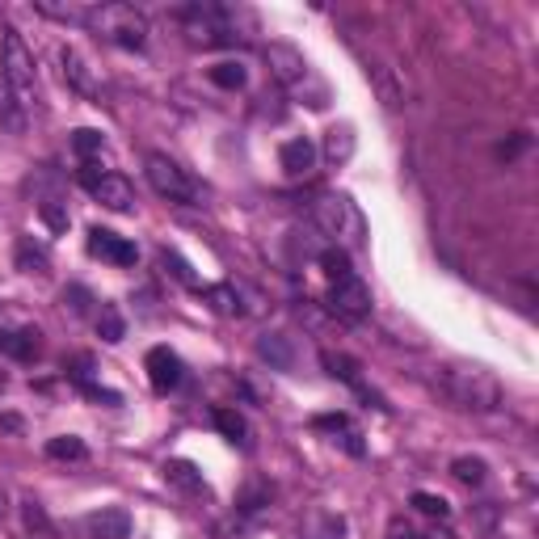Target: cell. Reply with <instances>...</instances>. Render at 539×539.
Instances as JSON below:
<instances>
[{
  "instance_id": "1",
  "label": "cell",
  "mask_w": 539,
  "mask_h": 539,
  "mask_svg": "<svg viewBox=\"0 0 539 539\" xmlns=\"http://www.w3.org/2000/svg\"><path fill=\"white\" fill-rule=\"evenodd\" d=\"M430 384L438 388L443 401H451L455 409H468V413H493L502 405V384L493 379V371L476 367V363H438Z\"/></svg>"
},
{
  "instance_id": "2",
  "label": "cell",
  "mask_w": 539,
  "mask_h": 539,
  "mask_svg": "<svg viewBox=\"0 0 539 539\" xmlns=\"http://www.w3.org/2000/svg\"><path fill=\"white\" fill-rule=\"evenodd\" d=\"M266 64H270V76L291 97H304L312 110L329 106V89H325V81H316V72H312V64L304 59V51H295L291 43H270L266 47Z\"/></svg>"
},
{
  "instance_id": "3",
  "label": "cell",
  "mask_w": 539,
  "mask_h": 539,
  "mask_svg": "<svg viewBox=\"0 0 539 539\" xmlns=\"http://www.w3.org/2000/svg\"><path fill=\"white\" fill-rule=\"evenodd\" d=\"M312 224L321 228L337 249H346V253L363 245V236H367L363 211L354 207L350 194H321V198L312 203Z\"/></svg>"
},
{
  "instance_id": "4",
  "label": "cell",
  "mask_w": 539,
  "mask_h": 539,
  "mask_svg": "<svg viewBox=\"0 0 539 539\" xmlns=\"http://www.w3.org/2000/svg\"><path fill=\"white\" fill-rule=\"evenodd\" d=\"M0 72H5V89L17 102V110H34L38 106V72H34V55L17 30H5V38H0Z\"/></svg>"
},
{
  "instance_id": "5",
  "label": "cell",
  "mask_w": 539,
  "mask_h": 539,
  "mask_svg": "<svg viewBox=\"0 0 539 539\" xmlns=\"http://www.w3.org/2000/svg\"><path fill=\"white\" fill-rule=\"evenodd\" d=\"M89 30H97L114 47H127V51H139L148 43V17L139 13L135 5H97L89 13Z\"/></svg>"
},
{
  "instance_id": "6",
  "label": "cell",
  "mask_w": 539,
  "mask_h": 539,
  "mask_svg": "<svg viewBox=\"0 0 539 539\" xmlns=\"http://www.w3.org/2000/svg\"><path fill=\"white\" fill-rule=\"evenodd\" d=\"M148 182L161 198H169V203H198V198H203V186H198L177 161H169L165 152L148 156Z\"/></svg>"
},
{
  "instance_id": "7",
  "label": "cell",
  "mask_w": 539,
  "mask_h": 539,
  "mask_svg": "<svg viewBox=\"0 0 539 539\" xmlns=\"http://www.w3.org/2000/svg\"><path fill=\"white\" fill-rule=\"evenodd\" d=\"M76 182H81L97 198V203L110 207V211H131L135 207V186L127 182L123 173H106V169H97V165H81Z\"/></svg>"
},
{
  "instance_id": "8",
  "label": "cell",
  "mask_w": 539,
  "mask_h": 539,
  "mask_svg": "<svg viewBox=\"0 0 539 539\" xmlns=\"http://www.w3.org/2000/svg\"><path fill=\"white\" fill-rule=\"evenodd\" d=\"M329 308L342 316V321H363L371 316V291L358 274L342 278V283H329Z\"/></svg>"
},
{
  "instance_id": "9",
  "label": "cell",
  "mask_w": 539,
  "mask_h": 539,
  "mask_svg": "<svg viewBox=\"0 0 539 539\" xmlns=\"http://www.w3.org/2000/svg\"><path fill=\"white\" fill-rule=\"evenodd\" d=\"M321 363H325V371H329L333 379H342L346 388H354V392L363 396V401H371L375 409H392V405L384 401V396H379V392L367 384V379H363V367H358L350 354H333V350H325V354H321Z\"/></svg>"
},
{
  "instance_id": "10",
  "label": "cell",
  "mask_w": 539,
  "mask_h": 539,
  "mask_svg": "<svg viewBox=\"0 0 539 539\" xmlns=\"http://www.w3.org/2000/svg\"><path fill=\"white\" fill-rule=\"evenodd\" d=\"M85 249L97 257V262H110V266H135V257H139L127 236H118L110 228H89Z\"/></svg>"
},
{
  "instance_id": "11",
  "label": "cell",
  "mask_w": 539,
  "mask_h": 539,
  "mask_svg": "<svg viewBox=\"0 0 539 539\" xmlns=\"http://www.w3.org/2000/svg\"><path fill=\"white\" fill-rule=\"evenodd\" d=\"M81 535L85 539H131V514L127 510H93L81 518Z\"/></svg>"
},
{
  "instance_id": "12",
  "label": "cell",
  "mask_w": 539,
  "mask_h": 539,
  "mask_svg": "<svg viewBox=\"0 0 539 539\" xmlns=\"http://www.w3.org/2000/svg\"><path fill=\"white\" fill-rule=\"evenodd\" d=\"M144 367H148V379H152V388L169 396L177 384H182V358H177L169 346H152L148 358H144Z\"/></svg>"
},
{
  "instance_id": "13",
  "label": "cell",
  "mask_w": 539,
  "mask_h": 539,
  "mask_svg": "<svg viewBox=\"0 0 539 539\" xmlns=\"http://www.w3.org/2000/svg\"><path fill=\"white\" fill-rule=\"evenodd\" d=\"M371 81H375V89H379V102H384L388 110H401V106H409V81L401 72H396L392 64H384V59H371Z\"/></svg>"
},
{
  "instance_id": "14",
  "label": "cell",
  "mask_w": 539,
  "mask_h": 539,
  "mask_svg": "<svg viewBox=\"0 0 539 539\" xmlns=\"http://www.w3.org/2000/svg\"><path fill=\"white\" fill-rule=\"evenodd\" d=\"M312 430H321V434H329L333 443H342L354 459H363L367 455V443H363V434H358V426L350 422L346 413H325V417H316L312 422Z\"/></svg>"
},
{
  "instance_id": "15",
  "label": "cell",
  "mask_w": 539,
  "mask_h": 539,
  "mask_svg": "<svg viewBox=\"0 0 539 539\" xmlns=\"http://www.w3.org/2000/svg\"><path fill=\"white\" fill-rule=\"evenodd\" d=\"M43 350V333L38 329H0V354H9L13 363H30Z\"/></svg>"
},
{
  "instance_id": "16",
  "label": "cell",
  "mask_w": 539,
  "mask_h": 539,
  "mask_svg": "<svg viewBox=\"0 0 539 539\" xmlns=\"http://www.w3.org/2000/svg\"><path fill=\"white\" fill-rule=\"evenodd\" d=\"M59 64H64V81H68L76 93H85V97H102V89H97V81L89 76V64L81 59V51L59 47Z\"/></svg>"
},
{
  "instance_id": "17",
  "label": "cell",
  "mask_w": 539,
  "mask_h": 539,
  "mask_svg": "<svg viewBox=\"0 0 539 539\" xmlns=\"http://www.w3.org/2000/svg\"><path fill=\"white\" fill-rule=\"evenodd\" d=\"M278 161H283V169L291 177H308L312 165H316V144L312 139H287L283 152H278Z\"/></svg>"
},
{
  "instance_id": "18",
  "label": "cell",
  "mask_w": 539,
  "mask_h": 539,
  "mask_svg": "<svg viewBox=\"0 0 539 539\" xmlns=\"http://www.w3.org/2000/svg\"><path fill=\"white\" fill-rule=\"evenodd\" d=\"M165 481L173 489H182V493H207V481H203V472H198L190 459H165Z\"/></svg>"
},
{
  "instance_id": "19",
  "label": "cell",
  "mask_w": 539,
  "mask_h": 539,
  "mask_svg": "<svg viewBox=\"0 0 539 539\" xmlns=\"http://www.w3.org/2000/svg\"><path fill=\"white\" fill-rule=\"evenodd\" d=\"M13 257H17V270H22V274H47L51 270V253L43 245H34V236H22L17 249H13Z\"/></svg>"
},
{
  "instance_id": "20",
  "label": "cell",
  "mask_w": 539,
  "mask_h": 539,
  "mask_svg": "<svg viewBox=\"0 0 539 539\" xmlns=\"http://www.w3.org/2000/svg\"><path fill=\"white\" fill-rule=\"evenodd\" d=\"M215 430L224 434L232 447H245L249 451V422L236 409H215Z\"/></svg>"
},
{
  "instance_id": "21",
  "label": "cell",
  "mask_w": 539,
  "mask_h": 539,
  "mask_svg": "<svg viewBox=\"0 0 539 539\" xmlns=\"http://www.w3.org/2000/svg\"><path fill=\"white\" fill-rule=\"evenodd\" d=\"M198 295H203V299H207V304H211L219 316H241V312H245V308H241V295H236V287H232V283L203 287Z\"/></svg>"
},
{
  "instance_id": "22",
  "label": "cell",
  "mask_w": 539,
  "mask_h": 539,
  "mask_svg": "<svg viewBox=\"0 0 539 539\" xmlns=\"http://www.w3.org/2000/svg\"><path fill=\"white\" fill-rule=\"evenodd\" d=\"M38 13H43V17H55V22H68V26H89V5H72V0H68V5H55V0H38V5H34Z\"/></svg>"
},
{
  "instance_id": "23",
  "label": "cell",
  "mask_w": 539,
  "mask_h": 539,
  "mask_svg": "<svg viewBox=\"0 0 539 539\" xmlns=\"http://www.w3.org/2000/svg\"><path fill=\"white\" fill-rule=\"evenodd\" d=\"M451 476L459 485H468V489H481L485 476H489V464H485V459H476V455H459L451 464Z\"/></svg>"
},
{
  "instance_id": "24",
  "label": "cell",
  "mask_w": 539,
  "mask_h": 539,
  "mask_svg": "<svg viewBox=\"0 0 539 539\" xmlns=\"http://www.w3.org/2000/svg\"><path fill=\"white\" fill-rule=\"evenodd\" d=\"M325 156H329V165H346L354 156V131L350 127H333L325 135Z\"/></svg>"
},
{
  "instance_id": "25",
  "label": "cell",
  "mask_w": 539,
  "mask_h": 539,
  "mask_svg": "<svg viewBox=\"0 0 539 539\" xmlns=\"http://www.w3.org/2000/svg\"><path fill=\"white\" fill-rule=\"evenodd\" d=\"M321 270H325L329 283H342V278L354 274V270H350V253H346V249H337V245H329V249L321 253Z\"/></svg>"
},
{
  "instance_id": "26",
  "label": "cell",
  "mask_w": 539,
  "mask_h": 539,
  "mask_svg": "<svg viewBox=\"0 0 539 539\" xmlns=\"http://www.w3.org/2000/svg\"><path fill=\"white\" fill-rule=\"evenodd\" d=\"M245 81H249V72L241 64H232V59L211 68V85H219V89H245Z\"/></svg>"
},
{
  "instance_id": "27",
  "label": "cell",
  "mask_w": 539,
  "mask_h": 539,
  "mask_svg": "<svg viewBox=\"0 0 539 539\" xmlns=\"http://www.w3.org/2000/svg\"><path fill=\"white\" fill-rule=\"evenodd\" d=\"M47 455L51 459H89V447L76 434H59V438H51V443H47Z\"/></svg>"
},
{
  "instance_id": "28",
  "label": "cell",
  "mask_w": 539,
  "mask_h": 539,
  "mask_svg": "<svg viewBox=\"0 0 539 539\" xmlns=\"http://www.w3.org/2000/svg\"><path fill=\"white\" fill-rule=\"evenodd\" d=\"M97 333H102V342H123V333H127V325H123V316H118V308H102L97 312Z\"/></svg>"
},
{
  "instance_id": "29",
  "label": "cell",
  "mask_w": 539,
  "mask_h": 539,
  "mask_svg": "<svg viewBox=\"0 0 539 539\" xmlns=\"http://www.w3.org/2000/svg\"><path fill=\"white\" fill-rule=\"evenodd\" d=\"M308 539H346V523L337 514H316L308 523Z\"/></svg>"
},
{
  "instance_id": "30",
  "label": "cell",
  "mask_w": 539,
  "mask_h": 539,
  "mask_svg": "<svg viewBox=\"0 0 539 539\" xmlns=\"http://www.w3.org/2000/svg\"><path fill=\"white\" fill-rule=\"evenodd\" d=\"M102 148H106V135H102V131H93V127H81V131L72 135V152L81 156L85 165H89V156H93V152H102Z\"/></svg>"
},
{
  "instance_id": "31",
  "label": "cell",
  "mask_w": 539,
  "mask_h": 539,
  "mask_svg": "<svg viewBox=\"0 0 539 539\" xmlns=\"http://www.w3.org/2000/svg\"><path fill=\"white\" fill-rule=\"evenodd\" d=\"M413 506L422 510V514H430V518H451V506H447V497H438V493H413Z\"/></svg>"
},
{
  "instance_id": "32",
  "label": "cell",
  "mask_w": 539,
  "mask_h": 539,
  "mask_svg": "<svg viewBox=\"0 0 539 539\" xmlns=\"http://www.w3.org/2000/svg\"><path fill=\"white\" fill-rule=\"evenodd\" d=\"M38 211H43V224H47L51 232H64V228H68V207L59 203V198H47V203L38 207Z\"/></svg>"
},
{
  "instance_id": "33",
  "label": "cell",
  "mask_w": 539,
  "mask_h": 539,
  "mask_svg": "<svg viewBox=\"0 0 539 539\" xmlns=\"http://www.w3.org/2000/svg\"><path fill=\"white\" fill-rule=\"evenodd\" d=\"M26 527L38 531V535H51V531H55V527H51V518H47V510L38 506V502H26Z\"/></svg>"
},
{
  "instance_id": "34",
  "label": "cell",
  "mask_w": 539,
  "mask_h": 539,
  "mask_svg": "<svg viewBox=\"0 0 539 539\" xmlns=\"http://www.w3.org/2000/svg\"><path fill=\"white\" fill-rule=\"evenodd\" d=\"M161 262H165V266H173V274H177V278H182V283H186V287H194V291H203V283H198V278L190 274V266H186V262H182V257H177V253H169V249H165V253H161Z\"/></svg>"
},
{
  "instance_id": "35",
  "label": "cell",
  "mask_w": 539,
  "mask_h": 539,
  "mask_svg": "<svg viewBox=\"0 0 539 539\" xmlns=\"http://www.w3.org/2000/svg\"><path fill=\"white\" fill-rule=\"evenodd\" d=\"M262 354H266V358H274L278 367H291V350L283 346V337H278V333H274V337H266V342H262Z\"/></svg>"
},
{
  "instance_id": "36",
  "label": "cell",
  "mask_w": 539,
  "mask_h": 539,
  "mask_svg": "<svg viewBox=\"0 0 539 539\" xmlns=\"http://www.w3.org/2000/svg\"><path fill=\"white\" fill-rule=\"evenodd\" d=\"M13 106H17V102H13L9 89H5V93H0V123H5L9 131H22V114H17Z\"/></svg>"
},
{
  "instance_id": "37",
  "label": "cell",
  "mask_w": 539,
  "mask_h": 539,
  "mask_svg": "<svg viewBox=\"0 0 539 539\" xmlns=\"http://www.w3.org/2000/svg\"><path fill=\"white\" fill-rule=\"evenodd\" d=\"M64 299H72V312H85V308H89V291H85V287L64 291Z\"/></svg>"
},
{
  "instance_id": "38",
  "label": "cell",
  "mask_w": 539,
  "mask_h": 539,
  "mask_svg": "<svg viewBox=\"0 0 539 539\" xmlns=\"http://www.w3.org/2000/svg\"><path fill=\"white\" fill-rule=\"evenodd\" d=\"M0 434H22V417H17V413H0Z\"/></svg>"
},
{
  "instance_id": "39",
  "label": "cell",
  "mask_w": 539,
  "mask_h": 539,
  "mask_svg": "<svg viewBox=\"0 0 539 539\" xmlns=\"http://www.w3.org/2000/svg\"><path fill=\"white\" fill-rule=\"evenodd\" d=\"M388 539H413V527L405 523V518H392V527H388Z\"/></svg>"
},
{
  "instance_id": "40",
  "label": "cell",
  "mask_w": 539,
  "mask_h": 539,
  "mask_svg": "<svg viewBox=\"0 0 539 539\" xmlns=\"http://www.w3.org/2000/svg\"><path fill=\"white\" fill-rule=\"evenodd\" d=\"M413 539H455V535H451V531H438V527H434V531H422V535L413 531Z\"/></svg>"
},
{
  "instance_id": "41",
  "label": "cell",
  "mask_w": 539,
  "mask_h": 539,
  "mask_svg": "<svg viewBox=\"0 0 539 539\" xmlns=\"http://www.w3.org/2000/svg\"><path fill=\"white\" fill-rule=\"evenodd\" d=\"M5 514H9V497H5V493H0V518H5Z\"/></svg>"
},
{
  "instance_id": "42",
  "label": "cell",
  "mask_w": 539,
  "mask_h": 539,
  "mask_svg": "<svg viewBox=\"0 0 539 539\" xmlns=\"http://www.w3.org/2000/svg\"><path fill=\"white\" fill-rule=\"evenodd\" d=\"M0 388H5V371H0Z\"/></svg>"
}]
</instances>
